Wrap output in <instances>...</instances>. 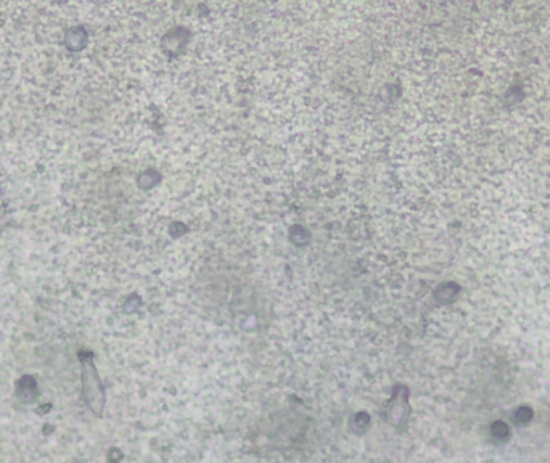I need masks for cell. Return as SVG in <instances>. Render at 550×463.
I'll use <instances>...</instances> for the list:
<instances>
[{
	"label": "cell",
	"instance_id": "6da1fadb",
	"mask_svg": "<svg viewBox=\"0 0 550 463\" xmlns=\"http://www.w3.org/2000/svg\"><path fill=\"white\" fill-rule=\"evenodd\" d=\"M82 394L86 404L95 415H102L105 408V391L100 378L90 362H84L82 368Z\"/></svg>",
	"mask_w": 550,
	"mask_h": 463
},
{
	"label": "cell",
	"instance_id": "7a4b0ae2",
	"mask_svg": "<svg viewBox=\"0 0 550 463\" xmlns=\"http://www.w3.org/2000/svg\"><path fill=\"white\" fill-rule=\"evenodd\" d=\"M409 416V404H407V396H406V389L404 388H397L393 392V397L389 400L388 410H386V418L388 421L393 424V426L399 428L404 426L407 421Z\"/></svg>",
	"mask_w": 550,
	"mask_h": 463
}]
</instances>
